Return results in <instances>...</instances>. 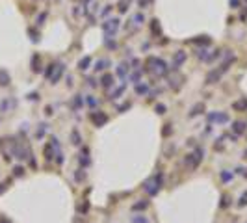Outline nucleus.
Segmentation results:
<instances>
[{
    "instance_id": "nucleus-1",
    "label": "nucleus",
    "mask_w": 247,
    "mask_h": 223,
    "mask_svg": "<svg viewBox=\"0 0 247 223\" xmlns=\"http://www.w3.org/2000/svg\"><path fill=\"white\" fill-rule=\"evenodd\" d=\"M102 30H104V34L108 35V37H111L115 34V30L119 28V19H110V20H106V22H102V26H100Z\"/></svg>"
},
{
    "instance_id": "nucleus-2",
    "label": "nucleus",
    "mask_w": 247,
    "mask_h": 223,
    "mask_svg": "<svg viewBox=\"0 0 247 223\" xmlns=\"http://www.w3.org/2000/svg\"><path fill=\"white\" fill-rule=\"evenodd\" d=\"M201 160H203V149H197V151H195L193 154H190L188 158H186V164L190 162V166H191V167L195 169V167L199 166V162H201Z\"/></svg>"
},
{
    "instance_id": "nucleus-3",
    "label": "nucleus",
    "mask_w": 247,
    "mask_h": 223,
    "mask_svg": "<svg viewBox=\"0 0 247 223\" xmlns=\"http://www.w3.org/2000/svg\"><path fill=\"white\" fill-rule=\"evenodd\" d=\"M91 121H93L97 126H102V125L108 121V115L104 114V112H99V114H93V115H91Z\"/></svg>"
},
{
    "instance_id": "nucleus-4",
    "label": "nucleus",
    "mask_w": 247,
    "mask_h": 223,
    "mask_svg": "<svg viewBox=\"0 0 247 223\" xmlns=\"http://www.w3.org/2000/svg\"><path fill=\"white\" fill-rule=\"evenodd\" d=\"M208 119L210 121H217V123H227L229 121V115L227 114H210Z\"/></svg>"
},
{
    "instance_id": "nucleus-5",
    "label": "nucleus",
    "mask_w": 247,
    "mask_h": 223,
    "mask_svg": "<svg viewBox=\"0 0 247 223\" xmlns=\"http://www.w3.org/2000/svg\"><path fill=\"white\" fill-rule=\"evenodd\" d=\"M184 60H186V52H182V50H178V52L175 54V61H173V67H175V69H176V67L180 65V63H182Z\"/></svg>"
},
{
    "instance_id": "nucleus-6",
    "label": "nucleus",
    "mask_w": 247,
    "mask_h": 223,
    "mask_svg": "<svg viewBox=\"0 0 247 223\" xmlns=\"http://www.w3.org/2000/svg\"><path fill=\"white\" fill-rule=\"evenodd\" d=\"M63 69H65V67H63V65H56V73H54V75L50 76V80H52V84H56V82L60 80V76L63 75Z\"/></svg>"
},
{
    "instance_id": "nucleus-7",
    "label": "nucleus",
    "mask_w": 247,
    "mask_h": 223,
    "mask_svg": "<svg viewBox=\"0 0 247 223\" xmlns=\"http://www.w3.org/2000/svg\"><path fill=\"white\" fill-rule=\"evenodd\" d=\"M219 76H221V71H212V73L206 76V84H214V82H217V80H219Z\"/></svg>"
},
{
    "instance_id": "nucleus-8",
    "label": "nucleus",
    "mask_w": 247,
    "mask_h": 223,
    "mask_svg": "<svg viewBox=\"0 0 247 223\" xmlns=\"http://www.w3.org/2000/svg\"><path fill=\"white\" fill-rule=\"evenodd\" d=\"M100 84H102V87H110L111 84H114V76H111V75H104L100 78Z\"/></svg>"
},
{
    "instance_id": "nucleus-9",
    "label": "nucleus",
    "mask_w": 247,
    "mask_h": 223,
    "mask_svg": "<svg viewBox=\"0 0 247 223\" xmlns=\"http://www.w3.org/2000/svg\"><path fill=\"white\" fill-rule=\"evenodd\" d=\"M89 63H91V58L85 56L84 60H80V61H78V69H80V71H85L87 67H89Z\"/></svg>"
},
{
    "instance_id": "nucleus-10",
    "label": "nucleus",
    "mask_w": 247,
    "mask_h": 223,
    "mask_svg": "<svg viewBox=\"0 0 247 223\" xmlns=\"http://www.w3.org/2000/svg\"><path fill=\"white\" fill-rule=\"evenodd\" d=\"M203 112H205V104H203V102H199V104H195V106H193V110H191V114H190V115L193 117V115L203 114Z\"/></svg>"
},
{
    "instance_id": "nucleus-11",
    "label": "nucleus",
    "mask_w": 247,
    "mask_h": 223,
    "mask_svg": "<svg viewBox=\"0 0 247 223\" xmlns=\"http://www.w3.org/2000/svg\"><path fill=\"white\" fill-rule=\"evenodd\" d=\"M245 126H247V125H245V123H242V121H236V123L232 125V128H234V132H236V134H243V132H245Z\"/></svg>"
},
{
    "instance_id": "nucleus-12",
    "label": "nucleus",
    "mask_w": 247,
    "mask_h": 223,
    "mask_svg": "<svg viewBox=\"0 0 247 223\" xmlns=\"http://www.w3.org/2000/svg\"><path fill=\"white\" fill-rule=\"evenodd\" d=\"M147 91H149V86H147V84H138V86H136V93H138V95H145Z\"/></svg>"
},
{
    "instance_id": "nucleus-13",
    "label": "nucleus",
    "mask_w": 247,
    "mask_h": 223,
    "mask_svg": "<svg viewBox=\"0 0 247 223\" xmlns=\"http://www.w3.org/2000/svg\"><path fill=\"white\" fill-rule=\"evenodd\" d=\"M126 73H128V67L123 63V65H119V69H117V75L121 76V78H126Z\"/></svg>"
},
{
    "instance_id": "nucleus-14",
    "label": "nucleus",
    "mask_w": 247,
    "mask_h": 223,
    "mask_svg": "<svg viewBox=\"0 0 247 223\" xmlns=\"http://www.w3.org/2000/svg\"><path fill=\"white\" fill-rule=\"evenodd\" d=\"M6 84H9V76H8V73L0 71V86H6Z\"/></svg>"
},
{
    "instance_id": "nucleus-15",
    "label": "nucleus",
    "mask_w": 247,
    "mask_h": 223,
    "mask_svg": "<svg viewBox=\"0 0 247 223\" xmlns=\"http://www.w3.org/2000/svg\"><path fill=\"white\" fill-rule=\"evenodd\" d=\"M106 65H108V60H100V61H97L95 69H97V71H102V69H106Z\"/></svg>"
},
{
    "instance_id": "nucleus-16",
    "label": "nucleus",
    "mask_w": 247,
    "mask_h": 223,
    "mask_svg": "<svg viewBox=\"0 0 247 223\" xmlns=\"http://www.w3.org/2000/svg\"><path fill=\"white\" fill-rule=\"evenodd\" d=\"M132 223H149V219L143 218V216H134L132 218Z\"/></svg>"
},
{
    "instance_id": "nucleus-17",
    "label": "nucleus",
    "mask_w": 247,
    "mask_h": 223,
    "mask_svg": "<svg viewBox=\"0 0 247 223\" xmlns=\"http://www.w3.org/2000/svg\"><path fill=\"white\" fill-rule=\"evenodd\" d=\"M147 205H149L147 201H141V203H136L132 208H134V210H143V208H147Z\"/></svg>"
},
{
    "instance_id": "nucleus-18",
    "label": "nucleus",
    "mask_w": 247,
    "mask_h": 223,
    "mask_svg": "<svg viewBox=\"0 0 247 223\" xmlns=\"http://www.w3.org/2000/svg\"><path fill=\"white\" fill-rule=\"evenodd\" d=\"M126 8H128V0H121V2H119V11H121V13H125V11H126Z\"/></svg>"
},
{
    "instance_id": "nucleus-19",
    "label": "nucleus",
    "mask_w": 247,
    "mask_h": 223,
    "mask_svg": "<svg viewBox=\"0 0 247 223\" xmlns=\"http://www.w3.org/2000/svg\"><path fill=\"white\" fill-rule=\"evenodd\" d=\"M143 20H145V17H143L141 13H138V15H134V22H136V24H143Z\"/></svg>"
},
{
    "instance_id": "nucleus-20",
    "label": "nucleus",
    "mask_w": 247,
    "mask_h": 223,
    "mask_svg": "<svg viewBox=\"0 0 247 223\" xmlns=\"http://www.w3.org/2000/svg\"><path fill=\"white\" fill-rule=\"evenodd\" d=\"M236 110H242V108H247V101H242V102H234L232 104Z\"/></svg>"
},
{
    "instance_id": "nucleus-21",
    "label": "nucleus",
    "mask_w": 247,
    "mask_h": 223,
    "mask_svg": "<svg viewBox=\"0 0 247 223\" xmlns=\"http://www.w3.org/2000/svg\"><path fill=\"white\" fill-rule=\"evenodd\" d=\"M52 145H47V147H45V154H47V160H50L52 158Z\"/></svg>"
},
{
    "instance_id": "nucleus-22",
    "label": "nucleus",
    "mask_w": 247,
    "mask_h": 223,
    "mask_svg": "<svg viewBox=\"0 0 247 223\" xmlns=\"http://www.w3.org/2000/svg\"><path fill=\"white\" fill-rule=\"evenodd\" d=\"M221 178L227 182V181H231V178H232V175H231V173H227V171H223V173H221Z\"/></svg>"
},
{
    "instance_id": "nucleus-23",
    "label": "nucleus",
    "mask_w": 247,
    "mask_h": 223,
    "mask_svg": "<svg viewBox=\"0 0 247 223\" xmlns=\"http://www.w3.org/2000/svg\"><path fill=\"white\" fill-rule=\"evenodd\" d=\"M162 134H164V138H167L169 134H171V125H165V128L162 130Z\"/></svg>"
},
{
    "instance_id": "nucleus-24",
    "label": "nucleus",
    "mask_w": 247,
    "mask_h": 223,
    "mask_svg": "<svg viewBox=\"0 0 247 223\" xmlns=\"http://www.w3.org/2000/svg\"><path fill=\"white\" fill-rule=\"evenodd\" d=\"M247 205V192L242 195V199H240V207H245Z\"/></svg>"
},
{
    "instance_id": "nucleus-25",
    "label": "nucleus",
    "mask_w": 247,
    "mask_h": 223,
    "mask_svg": "<svg viewBox=\"0 0 247 223\" xmlns=\"http://www.w3.org/2000/svg\"><path fill=\"white\" fill-rule=\"evenodd\" d=\"M156 112H158V114H165V106L164 104H156Z\"/></svg>"
},
{
    "instance_id": "nucleus-26",
    "label": "nucleus",
    "mask_w": 247,
    "mask_h": 223,
    "mask_svg": "<svg viewBox=\"0 0 247 223\" xmlns=\"http://www.w3.org/2000/svg\"><path fill=\"white\" fill-rule=\"evenodd\" d=\"M82 106V99H80V95H76L74 97V108H80Z\"/></svg>"
},
{
    "instance_id": "nucleus-27",
    "label": "nucleus",
    "mask_w": 247,
    "mask_h": 223,
    "mask_svg": "<svg viewBox=\"0 0 247 223\" xmlns=\"http://www.w3.org/2000/svg\"><path fill=\"white\" fill-rule=\"evenodd\" d=\"M151 2H152V0H140V8H147Z\"/></svg>"
},
{
    "instance_id": "nucleus-28",
    "label": "nucleus",
    "mask_w": 247,
    "mask_h": 223,
    "mask_svg": "<svg viewBox=\"0 0 247 223\" xmlns=\"http://www.w3.org/2000/svg\"><path fill=\"white\" fill-rule=\"evenodd\" d=\"M73 143H74V145H78V143H80V138H78V134H76V132H73Z\"/></svg>"
},
{
    "instance_id": "nucleus-29",
    "label": "nucleus",
    "mask_w": 247,
    "mask_h": 223,
    "mask_svg": "<svg viewBox=\"0 0 247 223\" xmlns=\"http://www.w3.org/2000/svg\"><path fill=\"white\" fill-rule=\"evenodd\" d=\"M238 4H240V2H238V0H231V6H234V8H236Z\"/></svg>"
}]
</instances>
